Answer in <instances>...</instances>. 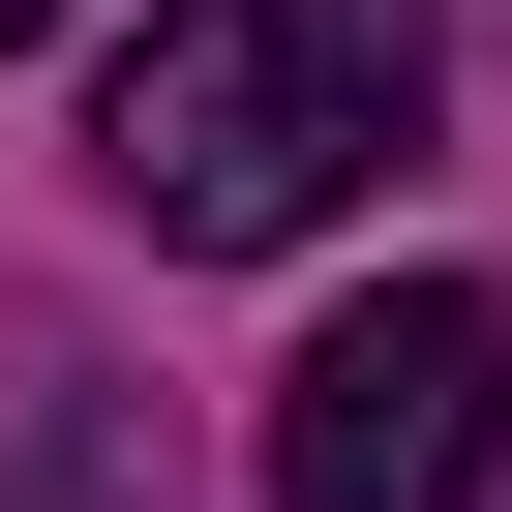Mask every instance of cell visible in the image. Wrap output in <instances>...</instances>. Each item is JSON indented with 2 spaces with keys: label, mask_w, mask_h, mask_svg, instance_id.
Listing matches in <instances>:
<instances>
[{
  "label": "cell",
  "mask_w": 512,
  "mask_h": 512,
  "mask_svg": "<svg viewBox=\"0 0 512 512\" xmlns=\"http://www.w3.org/2000/svg\"><path fill=\"white\" fill-rule=\"evenodd\" d=\"M482 452H512V302L482 272H392L272 362V512H482Z\"/></svg>",
  "instance_id": "cell-2"
},
{
  "label": "cell",
  "mask_w": 512,
  "mask_h": 512,
  "mask_svg": "<svg viewBox=\"0 0 512 512\" xmlns=\"http://www.w3.org/2000/svg\"><path fill=\"white\" fill-rule=\"evenodd\" d=\"M0 512H151V452H121L91 392H31V452H0Z\"/></svg>",
  "instance_id": "cell-3"
},
{
  "label": "cell",
  "mask_w": 512,
  "mask_h": 512,
  "mask_svg": "<svg viewBox=\"0 0 512 512\" xmlns=\"http://www.w3.org/2000/svg\"><path fill=\"white\" fill-rule=\"evenodd\" d=\"M422 0H151V31L91 61V181L151 211V241H332L392 151H422Z\"/></svg>",
  "instance_id": "cell-1"
},
{
  "label": "cell",
  "mask_w": 512,
  "mask_h": 512,
  "mask_svg": "<svg viewBox=\"0 0 512 512\" xmlns=\"http://www.w3.org/2000/svg\"><path fill=\"white\" fill-rule=\"evenodd\" d=\"M31 31H61V0H0V61H31Z\"/></svg>",
  "instance_id": "cell-4"
}]
</instances>
